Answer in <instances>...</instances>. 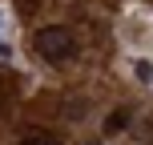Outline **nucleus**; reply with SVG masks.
Here are the masks:
<instances>
[{
  "label": "nucleus",
  "instance_id": "obj_5",
  "mask_svg": "<svg viewBox=\"0 0 153 145\" xmlns=\"http://www.w3.org/2000/svg\"><path fill=\"white\" fill-rule=\"evenodd\" d=\"M0 28H4V8H0Z\"/></svg>",
  "mask_w": 153,
  "mask_h": 145
},
{
  "label": "nucleus",
  "instance_id": "obj_3",
  "mask_svg": "<svg viewBox=\"0 0 153 145\" xmlns=\"http://www.w3.org/2000/svg\"><path fill=\"white\" fill-rule=\"evenodd\" d=\"M20 145H61V141H56V137H48V133H28Z\"/></svg>",
  "mask_w": 153,
  "mask_h": 145
},
{
  "label": "nucleus",
  "instance_id": "obj_1",
  "mask_svg": "<svg viewBox=\"0 0 153 145\" xmlns=\"http://www.w3.org/2000/svg\"><path fill=\"white\" fill-rule=\"evenodd\" d=\"M36 53H40V61H48V65L73 61V57H76V36H73V28H61V24L40 28V32H36Z\"/></svg>",
  "mask_w": 153,
  "mask_h": 145
},
{
  "label": "nucleus",
  "instance_id": "obj_2",
  "mask_svg": "<svg viewBox=\"0 0 153 145\" xmlns=\"http://www.w3.org/2000/svg\"><path fill=\"white\" fill-rule=\"evenodd\" d=\"M125 117H129V113H125V109H117V113H109V121H105V133H121L125 125H129V121H125Z\"/></svg>",
  "mask_w": 153,
  "mask_h": 145
},
{
  "label": "nucleus",
  "instance_id": "obj_4",
  "mask_svg": "<svg viewBox=\"0 0 153 145\" xmlns=\"http://www.w3.org/2000/svg\"><path fill=\"white\" fill-rule=\"evenodd\" d=\"M133 69H137V77H141V81H145V85L153 81V65H149V61H137V65H133Z\"/></svg>",
  "mask_w": 153,
  "mask_h": 145
}]
</instances>
